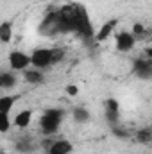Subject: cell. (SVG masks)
I'll list each match as a JSON object with an SVG mask.
<instances>
[{
    "label": "cell",
    "mask_w": 152,
    "mask_h": 154,
    "mask_svg": "<svg viewBox=\"0 0 152 154\" xmlns=\"http://www.w3.org/2000/svg\"><path fill=\"white\" fill-rule=\"evenodd\" d=\"M143 57H149V59H152V47H150V48H147V50H145Z\"/></svg>",
    "instance_id": "cell-20"
},
{
    "label": "cell",
    "mask_w": 152,
    "mask_h": 154,
    "mask_svg": "<svg viewBox=\"0 0 152 154\" xmlns=\"http://www.w3.org/2000/svg\"><path fill=\"white\" fill-rule=\"evenodd\" d=\"M2 154H5V152H2Z\"/></svg>",
    "instance_id": "cell-21"
},
{
    "label": "cell",
    "mask_w": 152,
    "mask_h": 154,
    "mask_svg": "<svg viewBox=\"0 0 152 154\" xmlns=\"http://www.w3.org/2000/svg\"><path fill=\"white\" fill-rule=\"evenodd\" d=\"M16 84V75L14 72H2L0 74V88L2 90H11Z\"/></svg>",
    "instance_id": "cell-15"
},
{
    "label": "cell",
    "mask_w": 152,
    "mask_h": 154,
    "mask_svg": "<svg viewBox=\"0 0 152 154\" xmlns=\"http://www.w3.org/2000/svg\"><path fill=\"white\" fill-rule=\"evenodd\" d=\"M31 122H32V109H22V111H18V113L14 115V118H13V124H14L18 129L29 127Z\"/></svg>",
    "instance_id": "cell-8"
},
{
    "label": "cell",
    "mask_w": 152,
    "mask_h": 154,
    "mask_svg": "<svg viewBox=\"0 0 152 154\" xmlns=\"http://www.w3.org/2000/svg\"><path fill=\"white\" fill-rule=\"evenodd\" d=\"M132 34L136 36V38H141V36H147V29L141 25V23H134V27H132Z\"/></svg>",
    "instance_id": "cell-18"
},
{
    "label": "cell",
    "mask_w": 152,
    "mask_h": 154,
    "mask_svg": "<svg viewBox=\"0 0 152 154\" xmlns=\"http://www.w3.org/2000/svg\"><path fill=\"white\" fill-rule=\"evenodd\" d=\"M63 120H65V111L61 108H50V109H45L41 113V116H39V127L43 129V133L54 134V133L59 131Z\"/></svg>",
    "instance_id": "cell-3"
},
{
    "label": "cell",
    "mask_w": 152,
    "mask_h": 154,
    "mask_svg": "<svg viewBox=\"0 0 152 154\" xmlns=\"http://www.w3.org/2000/svg\"><path fill=\"white\" fill-rule=\"evenodd\" d=\"M65 57V52L61 48H45L38 47L31 52V59H32V68L38 70H47L48 66L59 63Z\"/></svg>",
    "instance_id": "cell-2"
},
{
    "label": "cell",
    "mask_w": 152,
    "mask_h": 154,
    "mask_svg": "<svg viewBox=\"0 0 152 154\" xmlns=\"http://www.w3.org/2000/svg\"><path fill=\"white\" fill-rule=\"evenodd\" d=\"M65 91H66L68 97H77V95H79V88H77L75 84H68V86L65 88Z\"/></svg>",
    "instance_id": "cell-19"
},
{
    "label": "cell",
    "mask_w": 152,
    "mask_h": 154,
    "mask_svg": "<svg viewBox=\"0 0 152 154\" xmlns=\"http://www.w3.org/2000/svg\"><path fill=\"white\" fill-rule=\"evenodd\" d=\"M132 74L141 81L152 79V59H149V57L134 59L132 61Z\"/></svg>",
    "instance_id": "cell-6"
},
{
    "label": "cell",
    "mask_w": 152,
    "mask_h": 154,
    "mask_svg": "<svg viewBox=\"0 0 152 154\" xmlns=\"http://www.w3.org/2000/svg\"><path fill=\"white\" fill-rule=\"evenodd\" d=\"M23 77H25V81H27L29 84H41V82L45 81L43 70H38V68H29V70H25V72H23Z\"/></svg>",
    "instance_id": "cell-12"
},
{
    "label": "cell",
    "mask_w": 152,
    "mask_h": 154,
    "mask_svg": "<svg viewBox=\"0 0 152 154\" xmlns=\"http://www.w3.org/2000/svg\"><path fill=\"white\" fill-rule=\"evenodd\" d=\"M136 36L132 34V31H120L118 34H114V47L118 52H131L136 45Z\"/></svg>",
    "instance_id": "cell-5"
},
{
    "label": "cell",
    "mask_w": 152,
    "mask_h": 154,
    "mask_svg": "<svg viewBox=\"0 0 152 154\" xmlns=\"http://www.w3.org/2000/svg\"><path fill=\"white\" fill-rule=\"evenodd\" d=\"M11 39H13V22L4 20L0 23V41L4 45H7V43H11Z\"/></svg>",
    "instance_id": "cell-11"
},
{
    "label": "cell",
    "mask_w": 152,
    "mask_h": 154,
    "mask_svg": "<svg viewBox=\"0 0 152 154\" xmlns=\"http://www.w3.org/2000/svg\"><path fill=\"white\" fill-rule=\"evenodd\" d=\"M74 151V143L61 138V140H54L48 145V154H72Z\"/></svg>",
    "instance_id": "cell-7"
},
{
    "label": "cell",
    "mask_w": 152,
    "mask_h": 154,
    "mask_svg": "<svg viewBox=\"0 0 152 154\" xmlns=\"http://www.w3.org/2000/svg\"><path fill=\"white\" fill-rule=\"evenodd\" d=\"M7 61H9V66H11L13 72H25L32 66L31 54H25L22 50H11Z\"/></svg>",
    "instance_id": "cell-4"
},
{
    "label": "cell",
    "mask_w": 152,
    "mask_h": 154,
    "mask_svg": "<svg viewBox=\"0 0 152 154\" xmlns=\"http://www.w3.org/2000/svg\"><path fill=\"white\" fill-rule=\"evenodd\" d=\"M45 31H57V32H70L74 31L77 34L84 36V38H91L95 36L93 25L90 22L88 11L81 5V4H68L65 7H61L56 14H52L45 25Z\"/></svg>",
    "instance_id": "cell-1"
},
{
    "label": "cell",
    "mask_w": 152,
    "mask_h": 154,
    "mask_svg": "<svg viewBox=\"0 0 152 154\" xmlns=\"http://www.w3.org/2000/svg\"><path fill=\"white\" fill-rule=\"evenodd\" d=\"M116 25H118V20H114V18L113 20H108V22L100 27V31L95 34V39H97V41H104V39H108L114 32V27H116Z\"/></svg>",
    "instance_id": "cell-9"
},
{
    "label": "cell",
    "mask_w": 152,
    "mask_h": 154,
    "mask_svg": "<svg viewBox=\"0 0 152 154\" xmlns=\"http://www.w3.org/2000/svg\"><path fill=\"white\" fill-rule=\"evenodd\" d=\"M72 116H74V120L77 124H88L91 120V113L86 108H82V106H75L72 109Z\"/></svg>",
    "instance_id": "cell-14"
},
{
    "label": "cell",
    "mask_w": 152,
    "mask_h": 154,
    "mask_svg": "<svg viewBox=\"0 0 152 154\" xmlns=\"http://www.w3.org/2000/svg\"><path fill=\"white\" fill-rule=\"evenodd\" d=\"M136 138H138V142L147 143V142H152V133L149 131V129H141V131H138Z\"/></svg>",
    "instance_id": "cell-17"
},
{
    "label": "cell",
    "mask_w": 152,
    "mask_h": 154,
    "mask_svg": "<svg viewBox=\"0 0 152 154\" xmlns=\"http://www.w3.org/2000/svg\"><path fill=\"white\" fill-rule=\"evenodd\" d=\"M118 109H120V104H118L116 99H108L106 100V116L109 118V122L118 120Z\"/></svg>",
    "instance_id": "cell-13"
},
{
    "label": "cell",
    "mask_w": 152,
    "mask_h": 154,
    "mask_svg": "<svg viewBox=\"0 0 152 154\" xmlns=\"http://www.w3.org/2000/svg\"><path fill=\"white\" fill-rule=\"evenodd\" d=\"M18 100V95H9V93H4L0 97V113H11V109L14 108Z\"/></svg>",
    "instance_id": "cell-10"
},
{
    "label": "cell",
    "mask_w": 152,
    "mask_h": 154,
    "mask_svg": "<svg viewBox=\"0 0 152 154\" xmlns=\"http://www.w3.org/2000/svg\"><path fill=\"white\" fill-rule=\"evenodd\" d=\"M11 125H14V124H13L9 113H0V133H7L11 129Z\"/></svg>",
    "instance_id": "cell-16"
}]
</instances>
